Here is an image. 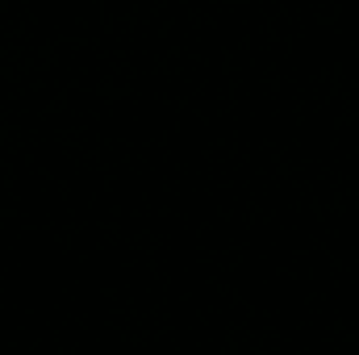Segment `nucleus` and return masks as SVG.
Masks as SVG:
<instances>
[]
</instances>
